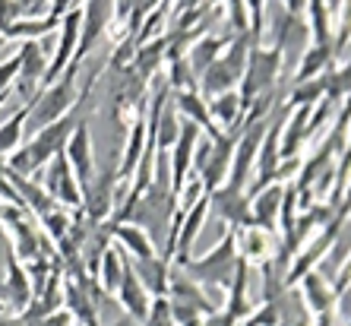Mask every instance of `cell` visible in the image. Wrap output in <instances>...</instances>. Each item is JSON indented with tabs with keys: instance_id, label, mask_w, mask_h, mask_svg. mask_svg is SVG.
I'll return each mask as SVG.
<instances>
[{
	"instance_id": "obj_1",
	"label": "cell",
	"mask_w": 351,
	"mask_h": 326,
	"mask_svg": "<svg viewBox=\"0 0 351 326\" xmlns=\"http://www.w3.org/2000/svg\"><path fill=\"white\" fill-rule=\"evenodd\" d=\"M80 121H82V115H80V105H76L73 111H66L64 117L45 124L41 130L29 133V139H25V143H19V149L10 155L7 162H3V168H10V172H16V174L41 172V168H45L54 155L64 152L66 139H70V133H73V127Z\"/></svg>"
},
{
	"instance_id": "obj_2",
	"label": "cell",
	"mask_w": 351,
	"mask_h": 326,
	"mask_svg": "<svg viewBox=\"0 0 351 326\" xmlns=\"http://www.w3.org/2000/svg\"><path fill=\"white\" fill-rule=\"evenodd\" d=\"M76 67L80 64H70L58 80L48 82V86H41V89L32 95V102H29V115H25V133L41 130L45 124L64 117L66 111H73L80 102L89 98V89L95 86V73L86 80V89L80 92V86H76Z\"/></svg>"
},
{
	"instance_id": "obj_3",
	"label": "cell",
	"mask_w": 351,
	"mask_h": 326,
	"mask_svg": "<svg viewBox=\"0 0 351 326\" xmlns=\"http://www.w3.org/2000/svg\"><path fill=\"white\" fill-rule=\"evenodd\" d=\"M237 260H241V257H237V237H234V231H228V235L221 237L209 253H203V257H190V260L178 269H184V272H187L193 282H199V286L228 288Z\"/></svg>"
},
{
	"instance_id": "obj_4",
	"label": "cell",
	"mask_w": 351,
	"mask_h": 326,
	"mask_svg": "<svg viewBox=\"0 0 351 326\" xmlns=\"http://www.w3.org/2000/svg\"><path fill=\"white\" fill-rule=\"evenodd\" d=\"M117 184H121V178H117V165H105V168H101L98 174H92V181L86 184V187H82V206H80V212L92 222V225L105 222L108 216L114 212Z\"/></svg>"
},
{
	"instance_id": "obj_5",
	"label": "cell",
	"mask_w": 351,
	"mask_h": 326,
	"mask_svg": "<svg viewBox=\"0 0 351 326\" xmlns=\"http://www.w3.org/2000/svg\"><path fill=\"white\" fill-rule=\"evenodd\" d=\"M111 23H114V0H86L73 64H80L82 58H89L98 41L105 38V32H108V25Z\"/></svg>"
},
{
	"instance_id": "obj_6",
	"label": "cell",
	"mask_w": 351,
	"mask_h": 326,
	"mask_svg": "<svg viewBox=\"0 0 351 326\" xmlns=\"http://www.w3.org/2000/svg\"><path fill=\"white\" fill-rule=\"evenodd\" d=\"M41 187L48 190L54 203L66 206V209H80L82 206V187H80V181H76V174H73V168H70L64 152H58L48 165H45Z\"/></svg>"
},
{
	"instance_id": "obj_7",
	"label": "cell",
	"mask_w": 351,
	"mask_h": 326,
	"mask_svg": "<svg viewBox=\"0 0 351 326\" xmlns=\"http://www.w3.org/2000/svg\"><path fill=\"white\" fill-rule=\"evenodd\" d=\"M231 152H234V137H231V133L221 130L219 137H213V149H209V155H206L203 168L196 172V178H199V184H203L206 194L215 190V187H221V184L228 181Z\"/></svg>"
},
{
	"instance_id": "obj_8",
	"label": "cell",
	"mask_w": 351,
	"mask_h": 326,
	"mask_svg": "<svg viewBox=\"0 0 351 326\" xmlns=\"http://www.w3.org/2000/svg\"><path fill=\"white\" fill-rule=\"evenodd\" d=\"M206 196H209V209L219 212V219L225 225H231L234 231L250 225V196L244 190H234L228 184H221V187L209 190Z\"/></svg>"
},
{
	"instance_id": "obj_9",
	"label": "cell",
	"mask_w": 351,
	"mask_h": 326,
	"mask_svg": "<svg viewBox=\"0 0 351 326\" xmlns=\"http://www.w3.org/2000/svg\"><path fill=\"white\" fill-rule=\"evenodd\" d=\"M64 155H66V162H70V168H73L76 181H80V187H86L92 181V174H95V155H92V137H89L86 117L73 127V133H70V139H66V146H64Z\"/></svg>"
},
{
	"instance_id": "obj_10",
	"label": "cell",
	"mask_w": 351,
	"mask_h": 326,
	"mask_svg": "<svg viewBox=\"0 0 351 326\" xmlns=\"http://www.w3.org/2000/svg\"><path fill=\"white\" fill-rule=\"evenodd\" d=\"M237 237V257L247 263V266H260V263L272 260L278 251V241H276V231H266L260 225H244V229L234 231Z\"/></svg>"
},
{
	"instance_id": "obj_11",
	"label": "cell",
	"mask_w": 351,
	"mask_h": 326,
	"mask_svg": "<svg viewBox=\"0 0 351 326\" xmlns=\"http://www.w3.org/2000/svg\"><path fill=\"white\" fill-rule=\"evenodd\" d=\"M294 286H301V294H304V307L311 317H319V314H335V292L329 286V279L319 272L317 266L307 269Z\"/></svg>"
},
{
	"instance_id": "obj_12",
	"label": "cell",
	"mask_w": 351,
	"mask_h": 326,
	"mask_svg": "<svg viewBox=\"0 0 351 326\" xmlns=\"http://www.w3.org/2000/svg\"><path fill=\"white\" fill-rule=\"evenodd\" d=\"M282 194H285V184L282 181H272L263 190H256L250 196V225H260L266 231H278V209H282Z\"/></svg>"
},
{
	"instance_id": "obj_13",
	"label": "cell",
	"mask_w": 351,
	"mask_h": 326,
	"mask_svg": "<svg viewBox=\"0 0 351 326\" xmlns=\"http://www.w3.org/2000/svg\"><path fill=\"white\" fill-rule=\"evenodd\" d=\"M114 298L121 301L123 314L127 317H133L139 323V320L149 314V304H152V294L143 288V282L136 279V272L130 269V260H127V269H123V279H121V286H117Z\"/></svg>"
},
{
	"instance_id": "obj_14",
	"label": "cell",
	"mask_w": 351,
	"mask_h": 326,
	"mask_svg": "<svg viewBox=\"0 0 351 326\" xmlns=\"http://www.w3.org/2000/svg\"><path fill=\"white\" fill-rule=\"evenodd\" d=\"M108 231L117 241L130 260H143V257H152L156 253V244H152V235L146 229H139L133 222H108Z\"/></svg>"
},
{
	"instance_id": "obj_15",
	"label": "cell",
	"mask_w": 351,
	"mask_h": 326,
	"mask_svg": "<svg viewBox=\"0 0 351 326\" xmlns=\"http://www.w3.org/2000/svg\"><path fill=\"white\" fill-rule=\"evenodd\" d=\"M3 294H7V307L23 310L32 301V279L29 269L13 251H7V279H3Z\"/></svg>"
},
{
	"instance_id": "obj_16",
	"label": "cell",
	"mask_w": 351,
	"mask_h": 326,
	"mask_svg": "<svg viewBox=\"0 0 351 326\" xmlns=\"http://www.w3.org/2000/svg\"><path fill=\"white\" fill-rule=\"evenodd\" d=\"M209 117H213V124L219 130L234 137V133L241 130V124H244V102H241L237 89L213 95V102H209Z\"/></svg>"
},
{
	"instance_id": "obj_17",
	"label": "cell",
	"mask_w": 351,
	"mask_h": 326,
	"mask_svg": "<svg viewBox=\"0 0 351 326\" xmlns=\"http://www.w3.org/2000/svg\"><path fill=\"white\" fill-rule=\"evenodd\" d=\"M130 269L136 272V279L143 282V288H146L152 298H165V292H168V276H171V263L165 260V257L152 253V257H143V260H130Z\"/></svg>"
},
{
	"instance_id": "obj_18",
	"label": "cell",
	"mask_w": 351,
	"mask_h": 326,
	"mask_svg": "<svg viewBox=\"0 0 351 326\" xmlns=\"http://www.w3.org/2000/svg\"><path fill=\"white\" fill-rule=\"evenodd\" d=\"M127 260H130V257L117 244H108L105 251H101L98 266H95V282L105 288L108 294L117 292V286H121V279H123V269H127Z\"/></svg>"
},
{
	"instance_id": "obj_19",
	"label": "cell",
	"mask_w": 351,
	"mask_h": 326,
	"mask_svg": "<svg viewBox=\"0 0 351 326\" xmlns=\"http://www.w3.org/2000/svg\"><path fill=\"white\" fill-rule=\"evenodd\" d=\"M225 45H228V38H219V35H203V38L196 41L193 48L184 51V60H187L190 73H193L196 80H199V73H203L206 67H209L215 58H219Z\"/></svg>"
},
{
	"instance_id": "obj_20",
	"label": "cell",
	"mask_w": 351,
	"mask_h": 326,
	"mask_svg": "<svg viewBox=\"0 0 351 326\" xmlns=\"http://www.w3.org/2000/svg\"><path fill=\"white\" fill-rule=\"evenodd\" d=\"M25 115H29V105H19L7 121H0V162H7L10 155L19 149L25 137Z\"/></svg>"
},
{
	"instance_id": "obj_21",
	"label": "cell",
	"mask_w": 351,
	"mask_h": 326,
	"mask_svg": "<svg viewBox=\"0 0 351 326\" xmlns=\"http://www.w3.org/2000/svg\"><path fill=\"white\" fill-rule=\"evenodd\" d=\"M326 67H332L329 45H311V48L301 51V64H298V70H294V82L313 80V76H319Z\"/></svg>"
},
{
	"instance_id": "obj_22",
	"label": "cell",
	"mask_w": 351,
	"mask_h": 326,
	"mask_svg": "<svg viewBox=\"0 0 351 326\" xmlns=\"http://www.w3.org/2000/svg\"><path fill=\"white\" fill-rule=\"evenodd\" d=\"M323 98H326V95H323V80H319V76H313V80L294 82L285 108H317Z\"/></svg>"
},
{
	"instance_id": "obj_23",
	"label": "cell",
	"mask_w": 351,
	"mask_h": 326,
	"mask_svg": "<svg viewBox=\"0 0 351 326\" xmlns=\"http://www.w3.org/2000/svg\"><path fill=\"white\" fill-rule=\"evenodd\" d=\"M139 326H174L171 307H168V298H152L149 314L139 320Z\"/></svg>"
},
{
	"instance_id": "obj_24",
	"label": "cell",
	"mask_w": 351,
	"mask_h": 326,
	"mask_svg": "<svg viewBox=\"0 0 351 326\" xmlns=\"http://www.w3.org/2000/svg\"><path fill=\"white\" fill-rule=\"evenodd\" d=\"M16 73H19V54H13L10 60H0V98L10 95L13 82H16Z\"/></svg>"
},
{
	"instance_id": "obj_25",
	"label": "cell",
	"mask_w": 351,
	"mask_h": 326,
	"mask_svg": "<svg viewBox=\"0 0 351 326\" xmlns=\"http://www.w3.org/2000/svg\"><path fill=\"white\" fill-rule=\"evenodd\" d=\"M82 0H48V16H54V19H60V16H66L70 10H76Z\"/></svg>"
},
{
	"instance_id": "obj_26",
	"label": "cell",
	"mask_w": 351,
	"mask_h": 326,
	"mask_svg": "<svg viewBox=\"0 0 351 326\" xmlns=\"http://www.w3.org/2000/svg\"><path fill=\"white\" fill-rule=\"evenodd\" d=\"M282 10H285V13H294V16H301L304 10H307V0H282Z\"/></svg>"
},
{
	"instance_id": "obj_27",
	"label": "cell",
	"mask_w": 351,
	"mask_h": 326,
	"mask_svg": "<svg viewBox=\"0 0 351 326\" xmlns=\"http://www.w3.org/2000/svg\"><path fill=\"white\" fill-rule=\"evenodd\" d=\"M323 3H326V10L332 13V19H335V13H339V10H345V0H323Z\"/></svg>"
},
{
	"instance_id": "obj_28",
	"label": "cell",
	"mask_w": 351,
	"mask_h": 326,
	"mask_svg": "<svg viewBox=\"0 0 351 326\" xmlns=\"http://www.w3.org/2000/svg\"><path fill=\"white\" fill-rule=\"evenodd\" d=\"M114 326H136V320H133V317H123V320H117Z\"/></svg>"
},
{
	"instance_id": "obj_29",
	"label": "cell",
	"mask_w": 351,
	"mask_h": 326,
	"mask_svg": "<svg viewBox=\"0 0 351 326\" xmlns=\"http://www.w3.org/2000/svg\"><path fill=\"white\" fill-rule=\"evenodd\" d=\"M196 3H199V0H180V7H184V10H190V7H196Z\"/></svg>"
},
{
	"instance_id": "obj_30",
	"label": "cell",
	"mask_w": 351,
	"mask_h": 326,
	"mask_svg": "<svg viewBox=\"0 0 351 326\" xmlns=\"http://www.w3.org/2000/svg\"><path fill=\"white\" fill-rule=\"evenodd\" d=\"M7 310H10V307H7V301H3V298H0V317H3V314H7Z\"/></svg>"
},
{
	"instance_id": "obj_31",
	"label": "cell",
	"mask_w": 351,
	"mask_h": 326,
	"mask_svg": "<svg viewBox=\"0 0 351 326\" xmlns=\"http://www.w3.org/2000/svg\"><path fill=\"white\" fill-rule=\"evenodd\" d=\"M3 98H7V95H3ZM3 98H0V105H3Z\"/></svg>"
}]
</instances>
